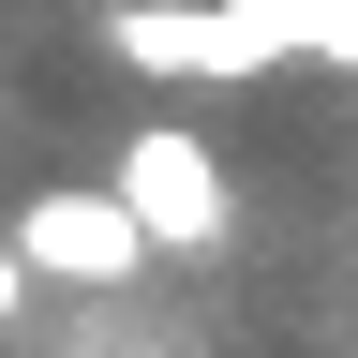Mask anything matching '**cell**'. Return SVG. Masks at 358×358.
<instances>
[{"mask_svg": "<svg viewBox=\"0 0 358 358\" xmlns=\"http://www.w3.org/2000/svg\"><path fill=\"white\" fill-rule=\"evenodd\" d=\"M105 60H134V75H284V60H313V0H120Z\"/></svg>", "mask_w": 358, "mask_h": 358, "instance_id": "6da1fadb", "label": "cell"}, {"mask_svg": "<svg viewBox=\"0 0 358 358\" xmlns=\"http://www.w3.org/2000/svg\"><path fill=\"white\" fill-rule=\"evenodd\" d=\"M15 254H30V284H134L150 268V224L120 209V179H45L15 209Z\"/></svg>", "mask_w": 358, "mask_h": 358, "instance_id": "7a4b0ae2", "label": "cell"}, {"mask_svg": "<svg viewBox=\"0 0 358 358\" xmlns=\"http://www.w3.org/2000/svg\"><path fill=\"white\" fill-rule=\"evenodd\" d=\"M120 209L134 224H150V254H209L224 239V224H239V194H224V164L194 150V134H179V120H150V134H120Z\"/></svg>", "mask_w": 358, "mask_h": 358, "instance_id": "3957f363", "label": "cell"}, {"mask_svg": "<svg viewBox=\"0 0 358 358\" xmlns=\"http://www.w3.org/2000/svg\"><path fill=\"white\" fill-rule=\"evenodd\" d=\"M313 60H343V75H358V0H313Z\"/></svg>", "mask_w": 358, "mask_h": 358, "instance_id": "277c9868", "label": "cell"}, {"mask_svg": "<svg viewBox=\"0 0 358 358\" xmlns=\"http://www.w3.org/2000/svg\"><path fill=\"white\" fill-rule=\"evenodd\" d=\"M15 313H30V254L0 239V329H15Z\"/></svg>", "mask_w": 358, "mask_h": 358, "instance_id": "5b68a950", "label": "cell"}]
</instances>
